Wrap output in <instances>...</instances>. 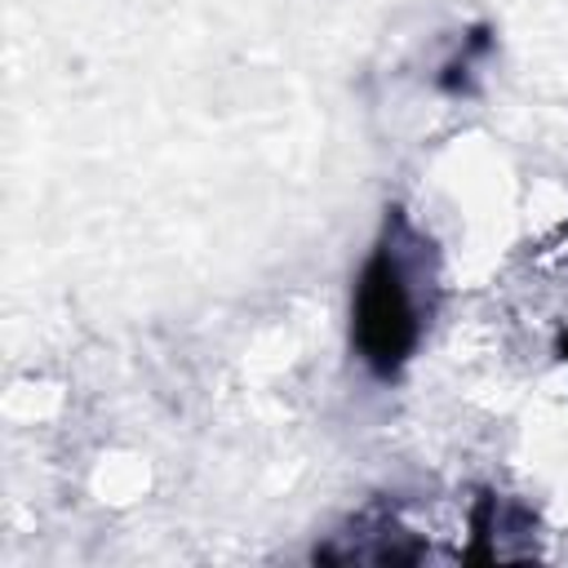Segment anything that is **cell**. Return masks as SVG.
I'll list each match as a JSON object with an SVG mask.
<instances>
[{"label": "cell", "mask_w": 568, "mask_h": 568, "mask_svg": "<svg viewBox=\"0 0 568 568\" xmlns=\"http://www.w3.org/2000/svg\"><path fill=\"white\" fill-rule=\"evenodd\" d=\"M422 320L404 280L399 257L390 253V244L382 240L373 248V257L364 262L359 280H355V306H351V342L359 351V359L377 373V377H395L413 346H417Z\"/></svg>", "instance_id": "6da1fadb"}]
</instances>
